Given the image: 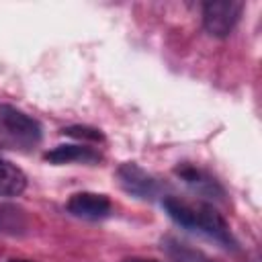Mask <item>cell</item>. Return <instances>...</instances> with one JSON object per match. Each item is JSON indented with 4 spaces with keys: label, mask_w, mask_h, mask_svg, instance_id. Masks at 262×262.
<instances>
[{
    "label": "cell",
    "mask_w": 262,
    "mask_h": 262,
    "mask_svg": "<svg viewBox=\"0 0 262 262\" xmlns=\"http://www.w3.org/2000/svg\"><path fill=\"white\" fill-rule=\"evenodd\" d=\"M162 207L168 213V217L174 223H178L180 227L201 231V233L221 242L227 248L235 246V239L231 235V229H229L227 221L211 205H207V203H186L178 196H166L162 201Z\"/></svg>",
    "instance_id": "obj_1"
},
{
    "label": "cell",
    "mask_w": 262,
    "mask_h": 262,
    "mask_svg": "<svg viewBox=\"0 0 262 262\" xmlns=\"http://www.w3.org/2000/svg\"><path fill=\"white\" fill-rule=\"evenodd\" d=\"M244 10V2L239 0H209L203 4V27L211 37H227Z\"/></svg>",
    "instance_id": "obj_2"
},
{
    "label": "cell",
    "mask_w": 262,
    "mask_h": 262,
    "mask_svg": "<svg viewBox=\"0 0 262 262\" xmlns=\"http://www.w3.org/2000/svg\"><path fill=\"white\" fill-rule=\"evenodd\" d=\"M0 125L20 145L33 147L41 141V125L12 104H0Z\"/></svg>",
    "instance_id": "obj_3"
},
{
    "label": "cell",
    "mask_w": 262,
    "mask_h": 262,
    "mask_svg": "<svg viewBox=\"0 0 262 262\" xmlns=\"http://www.w3.org/2000/svg\"><path fill=\"white\" fill-rule=\"evenodd\" d=\"M117 180L125 192L137 199H154L158 194V182L151 174H147L135 162H125L117 168Z\"/></svg>",
    "instance_id": "obj_4"
},
{
    "label": "cell",
    "mask_w": 262,
    "mask_h": 262,
    "mask_svg": "<svg viewBox=\"0 0 262 262\" xmlns=\"http://www.w3.org/2000/svg\"><path fill=\"white\" fill-rule=\"evenodd\" d=\"M66 207L74 217L90 219V221L104 219L113 209L111 199L100 192H76L68 199Z\"/></svg>",
    "instance_id": "obj_5"
},
{
    "label": "cell",
    "mask_w": 262,
    "mask_h": 262,
    "mask_svg": "<svg viewBox=\"0 0 262 262\" xmlns=\"http://www.w3.org/2000/svg\"><path fill=\"white\" fill-rule=\"evenodd\" d=\"M47 162L51 164H72V162H98L102 160V156L86 145H78V143H66V145H57L53 149H49L43 156Z\"/></svg>",
    "instance_id": "obj_6"
},
{
    "label": "cell",
    "mask_w": 262,
    "mask_h": 262,
    "mask_svg": "<svg viewBox=\"0 0 262 262\" xmlns=\"http://www.w3.org/2000/svg\"><path fill=\"white\" fill-rule=\"evenodd\" d=\"M174 174L180 176V180H184L190 188H194L196 192L203 194H221V186L217 184V180L213 176H209L205 170L192 166V164H180L174 168Z\"/></svg>",
    "instance_id": "obj_7"
},
{
    "label": "cell",
    "mask_w": 262,
    "mask_h": 262,
    "mask_svg": "<svg viewBox=\"0 0 262 262\" xmlns=\"http://www.w3.org/2000/svg\"><path fill=\"white\" fill-rule=\"evenodd\" d=\"M27 188L25 172L8 160L0 158V196H18Z\"/></svg>",
    "instance_id": "obj_8"
},
{
    "label": "cell",
    "mask_w": 262,
    "mask_h": 262,
    "mask_svg": "<svg viewBox=\"0 0 262 262\" xmlns=\"http://www.w3.org/2000/svg\"><path fill=\"white\" fill-rule=\"evenodd\" d=\"M162 250L174 262H215L213 258H209L201 250H194V248H190L188 244H184L176 237H164L162 239Z\"/></svg>",
    "instance_id": "obj_9"
},
{
    "label": "cell",
    "mask_w": 262,
    "mask_h": 262,
    "mask_svg": "<svg viewBox=\"0 0 262 262\" xmlns=\"http://www.w3.org/2000/svg\"><path fill=\"white\" fill-rule=\"evenodd\" d=\"M63 135H70V137H76V139H90V141H102L104 135L100 133V129H94V127H86V125H74V127H66L61 129Z\"/></svg>",
    "instance_id": "obj_10"
},
{
    "label": "cell",
    "mask_w": 262,
    "mask_h": 262,
    "mask_svg": "<svg viewBox=\"0 0 262 262\" xmlns=\"http://www.w3.org/2000/svg\"><path fill=\"white\" fill-rule=\"evenodd\" d=\"M8 262H33V260H27V258H10Z\"/></svg>",
    "instance_id": "obj_11"
},
{
    "label": "cell",
    "mask_w": 262,
    "mask_h": 262,
    "mask_svg": "<svg viewBox=\"0 0 262 262\" xmlns=\"http://www.w3.org/2000/svg\"><path fill=\"white\" fill-rule=\"evenodd\" d=\"M127 262H156V260H127Z\"/></svg>",
    "instance_id": "obj_12"
}]
</instances>
